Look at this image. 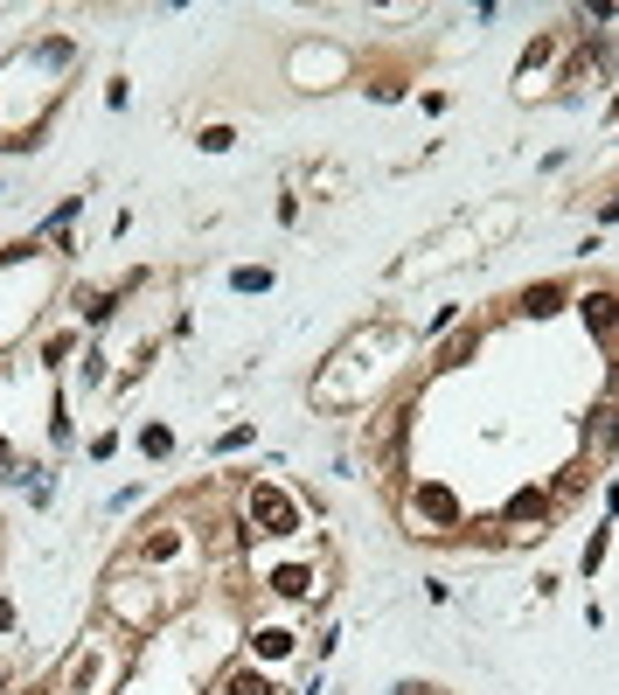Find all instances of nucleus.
Wrapping results in <instances>:
<instances>
[{"label": "nucleus", "instance_id": "nucleus-1", "mask_svg": "<svg viewBox=\"0 0 619 695\" xmlns=\"http://www.w3.org/2000/svg\"><path fill=\"white\" fill-rule=\"evenodd\" d=\"M251 515H265V522H272L265 536H293V508H286L279 494H251Z\"/></svg>", "mask_w": 619, "mask_h": 695}, {"label": "nucleus", "instance_id": "nucleus-2", "mask_svg": "<svg viewBox=\"0 0 619 695\" xmlns=\"http://www.w3.org/2000/svg\"><path fill=\"white\" fill-rule=\"evenodd\" d=\"M578 306H585V327H599V334H613V327H619V313H613L619 299H613V292H585Z\"/></svg>", "mask_w": 619, "mask_h": 695}, {"label": "nucleus", "instance_id": "nucleus-3", "mask_svg": "<svg viewBox=\"0 0 619 695\" xmlns=\"http://www.w3.org/2000/svg\"><path fill=\"white\" fill-rule=\"evenodd\" d=\"M557 299H564V285H529V292H522V313L543 320V313H557Z\"/></svg>", "mask_w": 619, "mask_h": 695}, {"label": "nucleus", "instance_id": "nucleus-4", "mask_svg": "<svg viewBox=\"0 0 619 695\" xmlns=\"http://www.w3.org/2000/svg\"><path fill=\"white\" fill-rule=\"evenodd\" d=\"M223 689H230V695H272V682H265V675H230Z\"/></svg>", "mask_w": 619, "mask_h": 695}]
</instances>
